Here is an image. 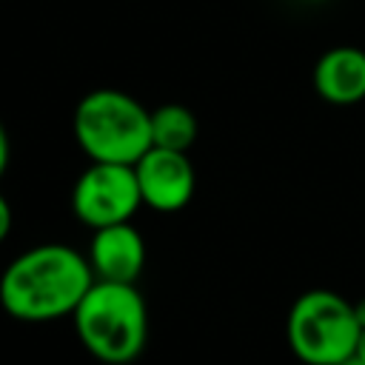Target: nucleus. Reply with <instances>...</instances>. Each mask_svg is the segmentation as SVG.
<instances>
[{
  "label": "nucleus",
  "instance_id": "nucleus-1",
  "mask_svg": "<svg viewBox=\"0 0 365 365\" xmlns=\"http://www.w3.org/2000/svg\"><path fill=\"white\" fill-rule=\"evenodd\" d=\"M94 274L77 248L40 242L17 254L0 274V308L20 322L71 317L91 288Z\"/></svg>",
  "mask_w": 365,
  "mask_h": 365
},
{
  "label": "nucleus",
  "instance_id": "nucleus-2",
  "mask_svg": "<svg viewBox=\"0 0 365 365\" xmlns=\"http://www.w3.org/2000/svg\"><path fill=\"white\" fill-rule=\"evenodd\" d=\"M71 322L80 345L106 365L134 362L148 342V308L131 282L94 279Z\"/></svg>",
  "mask_w": 365,
  "mask_h": 365
},
{
  "label": "nucleus",
  "instance_id": "nucleus-3",
  "mask_svg": "<svg viewBox=\"0 0 365 365\" xmlns=\"http://www.w3.org/2000/svg\"><path fill=\"white\" fill-rule=\"evenodd\" d=\"M74 143L91 163L134 165L151 148V111L117 88H94L71 114Z\"/></svg>",
  "mask_w": 365,
  "mask_h": 365
},
{
  "label": "nucleus",
  "instance_id": "nucleus-4",
  "mask_svg": "<svg viewBox=\"0 0 365 365\" xmlns=\"http://www.w3.org/2000/svg\"><path fill=\"white\" fill-rule=\"evenodd\" d=\"M359 331L354 302L331 288L299 294L285 317L288 348L302 365H339L354 356Z\"/></svg>",
  "mask_w": 365,
  "mask_h": 365
},
{
  "label": "nucleus",
  "instance_id": "nucleus-5",
  "mask_svg": "<svg viewBox=\"0 0 365 365\" xmlns=\"http://www.w3.org/2000/svg\"><path fill=\"white\" fill-rule=\"evenodd\" d=\"M143 205L134 165L120 163H88L71 188L74 217L94 228L128 222Z\"/></svg>",
  "mask_w": 365,
  "mask_h": 365
},
{
  "label": "nucleus",
  "instance_id": "nucleus-6",
  "mask_svg": "<svg viewBox=\"0 0 365 365\" xmlns=\"http://www.w3.org/2000/svg\"><path fill=\"white\" fill-rule=\"evenodd\" d=\"M137 185L143 205L171 214L191 202L197 188V174L188 160V151H171L151 145L137 163H134Z\"/></svg>",
  "mask_w": 365,
  "mask_h": 365
},
{
  "label": "nucleus",
  "instance_id": "nucleus-7",
  "mask_svg": "<svg viewBox=\"0 0 365 365\" xmlns=\"http://www.w3.org/2000/svg\"><path fill=\"white\" fill-rule=\"evenodd\" d=\"M86 259L91 265L94 279L103 282H131L137 285L145 268V242L134 222H114L94 228Z\"/></svg>",
  "mask_w": 365,
  "mask_h": 365
},
{
  "label": "nucleus",
  "instance_id": "nucleus-8",
  "mask_svg": "<svg viewBox=\"0 0 365 365\" xmlns=\"http://www.w3.org/2000/svg\"><path fill=\"white\" fill-rule=\"evenodd\" d=\"M314 91L331 106H356L365 100V51L334 46L314 66Z\"/></svg>",
  "mask_w": 365,
  "mask_h": 365
},
{
  "label": "nucleus",
  "instance_id": "nucleus-9",
  "mask_svg": "<svg viewBox=\"0 0 365 365\" xmlns=\"http://www.w3.org/2000/svg\"><path fill=\"white\" fill-rule=\"evenodd\" d=\"M197 140V117L182 103H163L151 111V145L188 151Z\"/></svg>",
  "mask_w": 365,
  "mask_h": 365
},
{
  "label": "nucleus",
  "instance_id": "nucleus-10",
  "mask_svg": "<svg viewBox=\"0 0 365 365\" xmlns=\"http://www.w3.org/2000/svg\"><path fill=\"white\" fill-rule=\"evenodd\" d=\"M9 231H11V205H9V200L0 194V242L9 237Z\"/></svg>",
  "mask_w": 365,
  "mask_h": 365
},
{
  "label": "nucleus",
  "instance_id": "nucleus-11",
  "mask_svg": "<svg viewBox=\"0 0 365 365\" xmlns=\"http://www.w3.org/2000/svg\"><path fill=\"white\" fill-rule=\"evenodd\" d=\"M9 157H11V143H9L6 125L0 123V177H3V174H6V168H9Z\"/></svg>",
  "mask_w": 365,
  "mask_h": 365
},
{
  "label": "nucleus",
  "instance_id": "nucleus-12",
  "mask_svg": "<svg viewBox=\"0 0 365 365\" xmlns=\"http://www.w3.org/2000/svg\"><path fill=\"white\" fill-rule=\"evenodd\" d=\"M354 354H356V356L365 362V328L359 331V342H356V351H354Z\"/></svg>",
  "mask_w": 365,
  "mask_h": 365
},
{
  "label": "nucleus",
  "instance_id": "nucleus-13",
  "mask_svg": "<svg viewBox=\"0 0 365 365\" xmlns=\"http://www.w3.org/2000/svg\"><path fill=\"white\" fill-rule=\"evenodd\" d=\"M354 308H356V319H359V325L365 328V299H359V302H354Z\"/></svg>",
  "mask_w": 365,
  "mask_h": 365
},
{
  "label": "nucleus",
  "instance_id": "nucleus-14",
  "mask_svg": "<svg viewBox=\"0 0 365 365\" xmlns=\"http://www.w3.org/2000/svg\"><path fill=\"white\" fill-rule=\"evenodd\" d=\"M339 365H365V362H362V359H359V356L354 354V356H348V359H342Z\"/></svg>",
  "mask_w": 365,
  "mask_h": 365
},
{
  "label": "nucleus",
  "instance_id": "nucleus-15",
  "mask_svg": "<svg viewBox=\"0 0 365 365\" xmlns=\"http://www.w3.org/2000/svg\"><path fill=\"white\" fill-rule=\"evenodd\" d=\"M314 3H322V0H314Z\"/></svg>",
  "mask_w": 365,
  "mask_h": 365
}]
</instances>
